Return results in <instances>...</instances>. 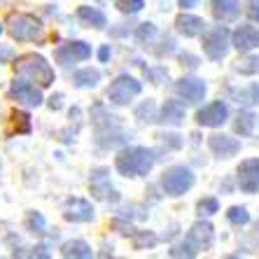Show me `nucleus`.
Instances as JSON below:
<instances>
[{
    "mask_svg": "<svg viewBox=\"0 0 259 259\" xmlns=\"http://www.w3.org/2000/svg\"><path fill=\"white\" fill-rule=\"evenodd\" d=\"M154 161H157L154 150H147V147H124L117 154L115 166L124 178H145L152 170Z\"/></svg>",
    "mask_w": 259,
    "mask_h": 259,
    "instance_id": "obj_1",
    "label": "nucleus"
},
{
    "mask_svg": "<svg viewBox=\"0 0 259 259\" xmlns=\"http://www.w3.org/2000/svg\"><path fill=\"white\" fill-rule=\"evenodd\" d=\"M14 72L21 75V77L30 79V82H37L40 87H49L54 84L56 72L54 68L47 63V59H42L40 54H24L14 61Z\"/></svg>",
    "mask_w": 259,
    "mask_h": 259,
    "instance_id": "obj_2",
    "label": "nucleus"
},
{
    "mask_svg": "<svg viewBox=\"0 0 259 259\" xmlns=\"http://www.w3.org/2000/svg\"><path fill=\"white\" fill-rule=\"evenodd\" d=\"M7 30L19 42H42L45 40L42 21L33 14H12L7 21Z\"/></svg>",
    "mask_w": 259,
    "mask_h": 259,
    "instance_id": "obj_3",
    "label": "nucleus"
},
{
    "mask_svg": "<svg viewBox=\"0 0 259 259\" xmlns=\"http://www.w3.org/2000/svg\"><path fill=\"white\" fill-rule=\"evenodd\" d=\"M161 187L168 196H182L185 192L194 187V173L187 166H173L163 173L161 178Z\"/></svg>",
    "mask_w": 259,
    "mask_h": 259,
    "instance_id": "obj_4",
    "label": "nucleus"
},
{
    "mask_svg": "<svg viewBox=\"0 0 259 259\" xmlns=\"http://www.w3.org/2000/svg\"><path fill=\"white\" fill-rule=\"evenodd\" d=\"M229 28L227 26H215L212 30H208L203 37V52L208 59L222 61L229 52Z\"/></svg>",
    "mask_w": 259,
    "mask_h": 259,
    "instance_id": "obj_5",
    "label": "nucleus"
},
{
    "mask_svg": "<svg viewBox=\"0 0 259 259\" xmlns=\"http://www.w3.org/2000/svg\"><path fill=\"white\" fill-rule=\"evenodd\" d=\"M140 89H143V84H140L136 77H131V75H119V77L110 84L108 98H110V103H115V105H126L128 101H133V98L138 96Z\"/></svg>",
    "mask_w": 259,
    "mask_h": 259,
    "instance_id": "obj_6",
    "label": "nucleus"
},
{
    "mask_svg": "<svg viewBox=\"0 0 259 259\" xmlns=\"http://www.w3.org/2000/svg\"><path fill=\"white\" fill-rule=\"evenodd\" d=\"M227 119H229V108L222 101H215L210 105H205L203 110H199V115H196V121H199L201 126H210V128L222 126Z\"/></svg>",
    "mask_w": 259,
    "mask_h": 259,
    "instance_id": "obj_7",
    "label": "nucleus"
},
{
    "mask_svg": "<svg viewBox=\"0 0 259 259\" xmlns=\"http://www.w3.org/2000/svg\"><path fill=\"white\" fill-rule=\"evenodd\" d=\"M238 187L245 194L259 192V159H245L238 166Z\"/></svg>",
    "mask_w": 259,
    "mask_h": 259,
    "instance_id": "obj_8",
    "label": "nucleus"
},
{
    "mask_svg": "<svg viewBox=\"0 0 259 259\" xmlns=\"http://www.w3.org/2000/svg\"><path fill=\"white\" fill-rule=\"evenodd\" d=\"M108 173H110L108 168L91 170V194L98 196V199H103V201H117L119 196H117V192L112 189V185H110Z\"/></svg>",
    "mask_w": 259,
    "mask_h": 259,
    "instance_id": "obj_9",
    "label": "nucleus"
},
{
    "mask_svg": "<svg viewBox=\"0 0 259 259\" xmlns=\"http://www.w3.org/2000/svg\"><path fill=\"white\" fill-rule=\"evenodd\" d=\"M178 96L185 98L187 103H199L205 96V82L199 77H182L178 84H175Z\"/></svg>",
    "mask_w": 259,
    "mask_h": 259,
    "instance_id": "obj_10",
    "label": "nucleus"
},
{
    "mask_svg": "<svg viewBox=\"0 0 259 259\" xmlns=\"http://www.w3.org/2000/svg\"><path fill=\"white\" fill-rule=\"evenodd\" d=\"M63 217L68 222H91L94 220V205L84 199H70L63 205Z\"/></svg>",
    "mask_w": 259,
    "mask_h": 259,
    "instance_id": "obj_11",
    "label": "nucleus"
},
{
    "mask_svg": "<svg viewBox=\"0 0 259 259\" xmlns=\"http://www.w3.org/2000/svg\"><path fill=\"white\" fill-rule=\"evenodd\" d=\"M10 96H12L14 101L24 103V105H33V108L42 105V94H40V89H35V87L30 84V82H14V84L10 87Z\"/></svg>",
    "mask_w": 259,
    "mask_h": 259,
    "instance_id": "obj_12",
    "label": "nucleus"
},
{
    "mask_svg": "<svg viewBox=\"0 0 259 259\" xmlns=\"http://www.w3.org/2000/svg\"><path fill=\"white\" fill-rule=\"evenodd\" d=\"M89 56H91V47L87 42H79V40L56 49V61L63 63V66H70L72 61H87Z\"/></svg>",
    "mask_w": 259,
    "mask_h": 259,
    "instance_id": "obj_13",
    "label": "nucleus"
},
{
    "mask_svg": "<svg viewBox=\"0 0 259 259\" xmlns=\"http://www.w3.org/2000/svg\"><path fill=\"white\" fill-rule=\"evenodd\" d=\"M234 47L243 54L252 52V49L259 47V28L254 26H238L234 30Z\"/></svg>",
    "mask_w": 259,
    "mask_h": 259,
    "instance_id": "obj_14",
    "label": "nucleus"
},
{
    "mask_svg": "<svg viewBox=\"0 0 259 259\" xmlns=\"http://www.w3.org/2000/svg\"><path fill=\"white\" fill-rule=\"evenodd\" d=\"M208 145H210V150L215 152L217 157H234V154H238L241 152V143L236 138H231V136H220V133H215V136H210L208 138Z\"/></svg>",
    "mask_w": 259,
    "mask_h": 259,
    "instance_id": "obj_15",
    "label": "nucleus"
},
{
    "mask_svg": "<svg viewBox=\"0 0 259 259\" xmlns=\"http://www.w3.org/2000/svg\"><path fill=\"white\" fill-rule=\"evenodd\" d=\"M175 26L185 37H196L205 30V21L201 17H194V14H180L175 19Z\"/></svg>",
    "mask_w": 259,
    "mask_h": 259,
    "instance_id": "obj_16",
    "label": "nucleus"
},
{
    "mask_svg": "<svg viewBox=\"0 0 259 259\" xmlns=\"http://www.w3.org/2000/svg\"><path fill=\"white\" fill-rule=\"evenodd\" d=\"M189 241L194 243V245L199 247V250H205V247H210L212 243V224L210 222H196L189 229Z\"/></svg>",
    "mask_w": 259,
    "mask_h": 259,
    "instance_id": "obj_17",
    "label": "nucleus"
},
{
    "mask_svg": "<svg viewBox=\"0 0 259 259\" xmlns=\"http://www.w3.org/2000/svg\"><path fill=\"white\" fill-rule=\"evenodd\" d=\"M212 14L217 21H234L241 14L238 0H212Z\"/></svg>",
    "mask_w": 259,
    "mask_h": 259,
    "instance_id": "obj_18",
    "label": "nucleus"
},
{
    "mask_svg": "<svg viewBox=\"0 0 259 259\" xmlns=\"http://www.w3.org/2000/svg\"><path fill=\"white\" fill-rule=\"evenodd\" d=\"M159 121L163 124H170V126H180L182 121H185V108H182L178 101H166L161 108V117Z\"/></svg>",
    "mask_w": 259,
    "mask_h": 259,
    "instance_id": "obj_19",
    "label": "nucleus"
},
{
    "mask_svg": "<svg viewBox=\"0 0 259 259\" xmlns=\"http://www.w3.org/2000/svg\"><path fill=\"white\" fill-rule=\"evenodd\" d=\"M234 128H236V133L250 138V136H254V133L259 131V117L252 115V112H241V115L236 117Z\"/></svg>",
    "mask_w": 259,
    "mask_h": 259,
    "instance_id": "obj_20",
    "label": "nucleus"
},
{
    "mask_svg": "<svg viewBox=\"0 0 259 259\" xmlns=\"http://www.w3.org/2000/svg\"><path fill=\"white\" fill-rule=\"evenodd\" d=\"M61 254L63 257H72V259H89L91 254V245L84 241H68L61 245Z\"/></svg>",
    "mask_w": 259,
    "mask_h": 259,
    "instance_id": "obj_21",
    "label": "nucleus"
},
{
    "mask_svg": "<svg viewBox=\"0 0 259 259\" xmlns=\"http://www.w3.org/2000/svg\"><path fill=\"white\" fill-rule=\"evenodd\" d=\"M101 82V72L96 68H82V70L75 72V84L79 89H91V87H96Z\"/></svg>",
    "mask_w": 259,
    "mask_h": 259,
    "instance_id": "obj_22",
    "label": "nucleus"
},
{
    "mask_svg": "<svg viewBox=\"0 0 259 259\" xmlns=\"http://www.w3.org/2000/svg\"><path fill=\"white\" fill-rule=\"evenodd\" d=\"M77 17L84 21V24L94 26V28H103L105 26V14L101 12V10H96V7H79L77 10Z\"/></svg>",
    "mask_w": 259,
    "mask_h": 259,
    "instance_id": "obj_23",
    "label": "nucleus"
},
{
    "mask_svg": "<svg viewBox=\"0 0 259 259\" xmlns=\"http://www.w3.org/2000/svg\"><path fill=\"white\" fill-rule=\"evenodd\" d=\"M236 103H241V105H259V84H252L247 87V89H241L234 94Z\"/></svg>",
    "mask_w": 259,
    "mask_h": 259,
    "instance_id": "obj_24",
    "label": "nucleus"
},
{
    "mask_svg": "<svg viewBox=\"0 0 259 259\" xmlns=\"http://www.w3.org/2000/svg\"><path fill=\"white\" fill-rule=\"evenodd\" d=\"M199 254V247L194 245L192 241H182L180 245H175L173 250H170V257H187V259H192V257H196Z\"/></svg>",
    "mask_w": 259,
    "mask_h": 259,
    "instance_id": "obj_25",
    "label": "nucleus"
},
{
    "mask_svg": "<svg viewBox=\"0 0 259 259\" xmlns=\"http://www.w3.org/2000/svg\"><path fill=\"white\" fill-rule=\"evenodd\" d=\"M236 70L241 72V75H254L259 72V56H245L236 63Z\"/></svg>",
    "mask_w": 259,
    "mask_h": 259,
    "instance_id": "obj_26",
    "label": "nucleus"
},
{
    "mask_svg": "<svg viewBox=\"0 0 259 259\" xmlns=\"http://www.w3.org/2000/svg\"><path fill=\"white\" fill-rule=\"evenodd\" d=\"M227 217H229V222L236 224V227H245V224L250 222V212H247L245 208H241V205H234V208H229Z\"/></svg>",
    "mask_w": 259,
    "mask_h": 259,
    "instance_id": "obj_27",
    "label": "nucleus"
},
{
    "mask_svg": "<svg viewBox=\"0 0 259 259\" xmlns=\"http://www.w3.org/2000/svg\"><path fill=\"white\" fill-rule=\"evenodd\" d=\"M154 37H157V26L154 24H140L138 30H136V40H138L140 45L152 42Z\"/></svg>",
    "mask_w": 259,
    "mask_h": 259,
    "instance_id": "obj_28",
    "label": "nucleus"
},
{
    "mask_svg": "<svg viewBox=\"0 0 259 259\" xmlns=\"http://www.w3.org/2000/svg\"><path fill=\"white\" fill-rule=\"evenodd\" d=\"M157 241H159V238L154 234H150V231H136V234H133V245L138 247V250H140V247H145V245H147V247L157 245Z\"/></svg>",
    "mask_w": 259,
    "mask_h": 259,
    "instance_id": "obj_29",
    "label": "nucleus"
},
{
    "mask_svg": "<svg viewBox=\"0 0 259 259\" xmlns=\"http://www.w3.org/2000/svg\"><path fill=\"white\" fill-rule=\"evenodd\" d=\"M136 117H138L140 121H157V108H154V103L152 101L143 103V105L136 110Z\"/></svg>",
    "mask_w": 259,
    "mask_h": 259,
    "instance_id": "obj_30",
    "label": "nucleus"
},
{
    "mask_svg": "<svg viewBox=\"0 0 259 259\" xmlns=\"http://www.w3.org/2000/svg\"><path fill=\"white\" fill-rule=\"evenodd\" d=\"M117 7L124 14H138L145 7V0H117Z\"/></svg>",
    "mask_w": 259,
    "mask_h": 259,
    "instance_id": "obj_31",
    "label": "nucleus"
},
{
    "mask_svg": "<svg viewBox=\"0 0 259 259\" xmlns=\"http://www.w3.org/2000/svg\"><path fill=\"white\" fill-rule=\"evenodd\" d=\"M220 210V201L217 199H201L199 201V212L201 215H215V212Z\"/></svg>",
    "mask_w": 259,
    "mask_h": 259,
    "instance_id": "obj_32",
    "label": "nucleus"
},
{
    "mask_svg": "<svg viewBox=\"0 0 259 259\" xmlns=\"http://www.w3.org/2000/svg\"><path fill=\"white\" fill-rule=\"evenodd\" d=\"M14 128H17V133H28L30 131V117L26 115V112H14Z\"/></svg>",
    "mask_w": 259,
    "mask_h": 259,
    "instance_id": "obj_33",
    "label": "nucleus"
},
{
    "mask_svg": "<svg viewBox=\"0 0 259 259\" xmlns=\"http://www.w3.org/2000/svg\"><path fill=\"white\" fill-rule=\"evenodd\" d=\"M28 229L33 234H45V217L40 212H30L28 217Z\"/></svg>",
    "mask_w": 259,
    "mask_h": 259,
    "instance_id": "obj_34",
    "label": "nucleus"
},
{
    "mask_svg": "<svg viewBox=\"0 0 259 259\" xmlns=\"http://www.w3.org/2000/svg\"><path fill=\"white\" fill-rule=\"evenodd\" d=\"M147 77H150L154 84H161L163 79H168V72L163 70V68H152V70H147Z\"/></svg>",
    "mask_w": 259,
    "mask_h": 259,
    "instance_id": "obj_35",
    "label": "nucleus"
},
{
    "mask_svg": "<svg viewBox=\"0 0 259 259\" xmlns=\"http://www.w3.org/2000/svg\"><path fill=\"white\" fill-rule=\"evenodd\" d=\"M247 17L259 24V0H247Z\"/></svg>",
    "mask_w": 259,
    "mask_h": 259,
    "instance_id": "obj_36",
    "label": "nucleus"
},
{
    "mask_svg": "<svg viewBox=\"0 0 259 259\" xmlns=\"http://www.w3.org/2000/svg\"><path fill=\"white\" fill-rule=\"evenodd\" d=\"M98 59H101L103 63H105V61L110 59V47H108V45H103V47L98 49Z\"/></svg>",
    "mask_w": 259,
    "mask_h": 259,
    "instance_id": "obj_37",
    "label": "nucleus"
},
{
    "mask_svg": "<svg viewBox=\"0 0 259 259\" xmlns=\"http://www.w3.org/2000/svg\"><path fill=\"white\" fill-rule=\"evenodd\" d=\"M12 56V49L10 47H0V63H7V59Z\"/></svg>",
    "mask_w": 259,
    "mask_h": 259,
    "instance_id": "obj_38",
    "label": "nucleus"
},
{
    "mask_svg": "<svg viewBox=\"0 0 259 259\" xmlns=\"http://www.w3.org/2000/svg\"><path fill=\"white\" fill-rule=\"evenodd\" d=\"M180 61H187L189 68H196V66H199V59H194V56H189V54H182Z\"/></svg>",
    "mask_w": 259,
    "mask_h": 259,
    "instance_id": "obj_39",
    "label": "nucleus"
},
{
    "mask_svg": "<svg viewBox=\"0 0 259 259\" xmlns=\"http://www.w3.org/2000/svg\"><path fill=\"white\" fill-rule=\"evenodd\" d=\"M178 3H180L182 10H192V7H196V3H199V0H178Z\"/></svg>",
    "mask_w": 259,
    "mask_h": 259,
    "instance_id": "obj_40",
    "label": "nucleus"
},
{
    "mask_svg": "<svg viewBox=\"0 0 259 259\" xmlns=\"http://www.w3.org/2000/svg\"><path fill=\"white\" fill-rule=\"evenodd\" d=\"M49 108H52V110H59L61 108V94H59V96H52V101H49Z\"/></svg>",
    "mask_w": 259,
    "mask_h": 259,
    "instance_id": "obj_41",
    "label": "nucleus"
},
{
    "mask_svg": "<svg viewBox=\"0 0 259 259\" xmlns=\"http://www.w3.org/2000/svg\"><path fill=\"white\" fill-rule=\"evenodd\" d=\"M0 33H3V26H0Z\"/></svg>",
    "mask_w": 259,
    "mask_h": 259,
    "instance_id": "obj_42",
    "label": "nucleus"
}]
</instances>
